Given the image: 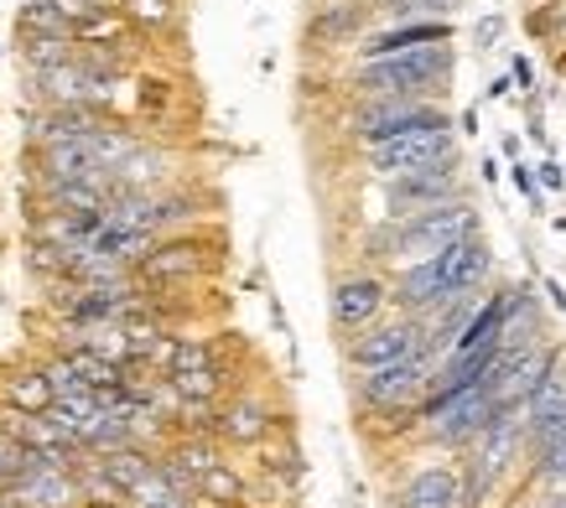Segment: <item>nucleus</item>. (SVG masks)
<instances>
[{"label": "nucleus", "instance_id": "bb28decb", "mask_svg": "<svg viewBox=\"0 0 566 508\" xmlns=\"http://www.w3.org/2000/svg\"><path fill=\"white\" fill-rule=\"evenodd\" d=\"M541 290H546L551 311H556V317H566V286H562V281H541Z\"/></svg>", "mask_w": 566, "mask_h": 508}, {"label": "nucleus", "instance_id": "dca6fc26", "mask_svg": "<svg viewBox=\"0 0 566 508\" xmlns=\"http://www.w3.org/2000/svg\"><path fill=\"white\" fill-rule=\"evenodd\" d=\"M0 405L17 410V415H48L52 384H48V373H42V363H21V369H11L0 379Z\"/></svg>", "mask_w": 566, "mask_h": 508}, {"label": "nucleus", "instance_id": "7c9ffc66", "mask_svg": "<svg viewBox=\"0 0 566 508\" xmlns=\"http://www.w3.org/2000/svg\"><path fill=\"white\" fill-rule=\"evenodd\" d=\"M0 508H17V504H11V493H0Z\"/></svg>", "mask_w": 566, "mask_h": 508}, {"label": "nucleus", "instance_id": "f8f14e48", "mask_svg": "<svg viewBox=\"0 0 566 508\" xmlns=\"http://www.w3.org/2000/svg\"><path fill=\"white\" fill-rule=\"evenodd\" d=\"M468 457L479 462V473L489 477L494 488H510L520 473V462H531V452H525V405L499 410L494 421H489V431L468 446Z\"/></svg>", "mask_w": 566, "mask_h": 508}, {"label": "nucleus", "instance_id": "a878e982", "mask_svg": "<svg viewBox=\"0 0 566 508\" xmlns=\"http://www.w3.org/2000/svg\"><path fill=\"white\" fill-rule=\"evenodd\" d=\"M541 177H535V187H546V192H566V167L562 161H541Z\"/></svg>", "mask_w": 566, "mask_h": 508}, {"label": "nucleus", "instance_id": "7ed1b4c3", "mask_svg": "<svg viewBox=\"0 0 566 508\" xmlns=\"http://www.w3.org/2000/svg\"><path fill=\"white\" fill-rule=\"evenodd\" d=\"M219 271V244L208 234H167V239H156L151 254L140 260L136 271V286L146 290H188L192 281H203V275Z\"/></svg>", "mask_w": 566, "mask_h": 508}, {"label": "nucleus", "instance_id": "39448f33", "mask_svg": "<svg viewBox=\"0 0 566 508\" xmlns=\"http://www.w3.org/2000/svg\"><path fill=\"white\" fill-rule=\"evenodd\" d=\"M431 358H406V363H385L354 379V405L359 415H400V410H421L431 390Z\"/></svg>", "mask_w": 566, "mask_h": 508}, {"label": "nucleus", "instance_id": "9d476101", "mask_svg": "<svg viewBox=\"0 0 566 508\" xmlns=\"http://www.w3.org/2000/svg\"><path fill=\"white\" fill-rule=\"evenodd\" d=\"M281 421H286V410H275L265 394L240 384L234 394H223L219 410H213V441H219L223 452H250V446H260Z\"/></svg>", "mask_w": 566, "mask_h": 508}, {"label": "nucleus", "instance_id": "1a4fd4ad", "mask_svg": "<svg viewBox=\"0 0 566 508\" xmlns=\"http://www.w3.org/2000/svg\"><path fill=\"white\" fill-rule=\"evenodd\" d=\"M556 358H562V348L556 342H531V348H520V353H499L494 373H489V400H494V410H515V405H531V394L546 384V373L556 369Z\"/></svg>", "mask_w": 566, "mask_h": 508}, {"label": "nucleus", "instance_id": "20e7f679", "mask_svg": "<svg viewBox=\"0 0 566 508\" xmlns=\"http://www.w3.org/2000/svg\"><path fill=\"white\" fill-rule=\"evenodd\" d=\"M499 410L489 400V390H463V394H447L437 405H421V421H416V441L427 446H442V452H468L473 441L489 431Z\"/></svg>", "mask_w": 566, "mask_h": 508}, {"label": "nucleus", "instance_id": "2eb2a0df", "mask_svg": "<svg viewBox=\"0 0 566 508\" xmlns=\"http://www.w3.org/2000/svg\"><path fill=\"white\" fill-rule=\"evenodd\" d=\"M431 42H452V27H447V21H400V27H379V32H369L354 52H359V63H369V57L431 47Z\"/></svg>", "mask_w": 566, "mask_h": 508}, {"label": "nucleus", "instance_id": "423d86ee", "mask_svg": "<svg viewBox=\"0 0 566 508\" xmlns=\"http://www.w3.org/2000/svg\"><path fill=\"white\" fill-rule=\"evenodd\" d=\"M364 167L379 182H395V177H411V171H427L447 156H458V136L452 125H427V130H406V136L375 140V146H359Z\"/></svg>", "mask_w": 566, "mask_h": 508}, {"label": "nucleus", "instance_id": "5701e85b", "mask_svg": "<svg viewBox=\"0 0 566 508\" xmlns=\"http://www.w3.org/2000/svg\"><path fill=\"white\" fill-rule=\"evenodd\" d=\"M531 477L541 483V488H566V441H556V446H546V452H535Z\"/></svg>", "mask_w": 566, "mask_h": 508}, {"label": "nucleus", "instance_id": "0eeeda50", "mask_svg": "<svg viewBox=\"0 0 566 508\" xmlns=\"http://www.w3.org/2000/svg\"><path fill=\"white\" fill-rule=\"evenodd\" d=\"M406 358H427V338H421V317H379L369 322L364 332L344 342V363L354 373H369V369H385V363H406Z\"/></svg>", "mask_w": 566, "mask_h": 508}, {"label": "nucleus", "instance_id": "f03ea898", "mask_svg": "<svg viewBox=\"0 0 566 508\" xmlns=\"http://www.w3.org/2000/svg\"><path fill=\"white\" fill-rule=\"evenodd\" d=\"M447 78H452V47L431 42V47L390 52V57L359 63L348 88L359 99H431V94H442Z\"/></svg>", "mask_w": 566, "mask_h": 508}, {"label": "nucleus", "instance_id": "b1692460", "mask_svg": "<svg viewBox=\"0 0 566 508\" xmlns=\"http://www.w3.org/2000/svg\"><path fill=\"white\" fill-rule=\"evenodd\" d=\"M120 17L136 27H161L172 21V0H120Z\"/></svg>", "mask_w": 566, "mask_h": 508}, {"label": "nucleus", "instance_id": "412c9836", "mask_svg": "<svg viewBox=\"0 0 566 508\" xmlns=\"http://www.w3.org/2000/svg\"><path fill=\"white\" fill-rule=\"evenodd\" d=\"M125 504H130V508H198V498H192V493H182V488H172L161 473H151L140 488L125 493Z\"/></svg>", "mask_w": 566, "mask_h": 508}, {"label": "nucleus", "instance_id": "f257e3e1", "mask_svg": "<svg viewBox=\"0 0 566 508\" xmlns=\"http://www.w3.org/2000/svg\"><path fill=\"white\" fill-rule=\"evenodd\" d=\"M494 275V250L483 234H468L447 250L416 260V265H400L390 281V306L406 311V317H427L437 306L458 301L468 290H483Z\"/></svg>", "mask_w": 566, "mask_h": 508}, {"label": "nucleus", "instance_id": "4be33fe9", "mask_svg": "<svg viewBox=\"0 0 566 508\" xmlns=\"http://www.w3.org/2000/svg\"><path fill=\"white\" fill-rule=\"evenodd\" d=\"M69 57H73V42H63V36H21V63H27V73L57 68V63H69Z\"/></svg>", "mask_w": 566, "mask_h": 508}, {"label": "nucleus", "instance_id": "4468645a", "mask_svg": "<svg viewBox=\"0 0 566 508\" xmlns=\"http://www.w3.org/2000/svg\"><path fill=\"white\" fill-rule=\"evenodd\" d=\"M458 462H421L400 477V488L390 493V508H458Z\"/></svg>", "mask_w": 566, "mask_h": 508}, {"label": "nucleus", "instance_id": "9b49d317", "mask_svg": "<svg viewBox=\"0 0 566 508\" xmlns=\"http://www.w3.org/2000/svg\"><path fill=\"white\" fill-rule=\"evenodd\" d=\"M390 311V281L375 271H354V275H338L333 290H327V317H333V332H364L369 322H379Z\"/></svg>", "mask_w": 566, "mask_h": 508}, {"label": "nucleus", "instance_id": "c756f323", "mask_svg": "<svg viewBox=\"0 0 566 508\" xmlns=\"http://www.w3.org/2000/svg\"><path fill=\"white\" fill-rule=\"evenodd\" d=\"M78 508H130L125 498H104V504H78Z\"/></svg>", "mask_w": 566, "mask_h": 508}, {"label": "nucleus", "instance_id": "393cba45", "mask_svg": "<svg viewBox=\"0 0 566 508\" xmlns=\"http://www.w3.org/2000/svg\"><path fill=\"white\" fill-rule=\"evenodd\" d=\"M510 182H515V192H520V198H525V203L535 208V213L546 208V198H541V187H535V171L525 167V161H515V167H510Z\"/></svg>", "mask_w": 566, "mask_h": 508}, {"label": "nucleus", "instance_id": "6e6552de", "mask_svg": "<svg viewBox=\"0 0 566 508\" xmlns=\"http://www.w3.org/2000/svg\"><path fill=\"white\" fill-rule=\"evenodd\" d=\"M427 125H452V115L431 99H359V109L348 115V136L359 146H375L406 130H427Z\"/></svg>", "mask_w": 566, "mask_h": 508}, {"label": "nucleus", "instance_id": "ddd939ff", "mask_svg": "<svg viewBox=\"0 0 566 508\" xmlns=\"http://www.w3.org/2000/svg\"><path fill=\"white\" fill-rule=\"evenodd\" d=\"M458 171H463V161H458V156H447V161H437V167H427V171H411V177H395V182H385V187H390V219L427 213V208H442V203L468 198Z\"/></svg>", "mask_w": 566, "mask_h": 508}, {"label": "nucleus", "instance_id": "cd10ccee", "mask_svg": "<svg viewBox=\"0 0 566 508\" xmlns=\"http://www.w3.org/2000/svg\"><path fill=\"white\" fill-rule=\"evenodd\" d=\"M531 508H566V488H546L541 498H535Z\"/></svg>", "mask_w": 566, "mask_h": 508}, {"label": "nucleus", "instance_id": "aec40b11", "mask_svg": "<svg viewBox=\"0 0 566 508\" xmlns=\"http://www.w3.org/2000/svg\"><path fill=\"white\" fill-rule=\"evenodd\" d=\"M364 21H369V6H364V0L323 6V11L312 17V36H317V42H354V36L364 32Z\"/></svg>", "mask_w": 566, "mask_h": 508}, {"label": "nucleus", "instance_id": "a211bd4d", "mask_svg": "<svg viewBox=\"0 0 566 508\" xmlns=\"http://www.w3.org/2000/svg\"><path fill=\"white\" fill-rule=\"evenodd\" d=\"M192 498L208 508H244L250 498V477L234 467V462H219V467H208L198 483H192Z\"/></svg>", "mask_w": 566, "mask_h": 508}, {"label": "nucleus", "instance_id": "c85d7f7f", "mask_svg": "<svg viewBox=\"0 0 566 508\" xmlns=\"http://www.w3.org/2000/svg\"><path fill=\"white\" fill-rule=\"evenodd\" d=\"M515 84H520V88H531V84H535V68L525 63V57H515Z\"/></svg>", "mask_w": 566, "mask_h": 508}, {"label": "nucleus", "instance_id": "f3484780", "mask_svg": "<svg viewBox=\"0 0 566 508\" xmlns=\"http://www.w3.org/2000/svg\"><path fill=\"white\" fill-rule=\"evenodd\" d=\"M11 504L17 508H78L84 498H78V483H73V473H27L11 488Z\"/></svg>", "mask_w": 566, "mask_h": 508}, {"label": "nucleus", "instance_id": "6ab92c4d", "mask_svg": "<svg viewBox=\"0 0 566 508\" xmlns=\"http://www.w3.org/2000/svg\"><path fill=\"white\" fill-rule=\"evenodd\" d=\"M99 473L109 477V488L125 498V493L140 488V483L156 473V452H146V446H115V452L99 457Z\"/></svg>", "mask_w": 566, "mask_h": 508}]
</instances>
